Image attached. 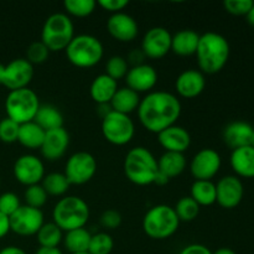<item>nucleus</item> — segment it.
Here are the masks:
<instances>
[{
    "instance_id": "49",
    "label": "nucleus",
    "mask_w": 254,
    "mask_h": 254,
    "mask_svg": "<svg viewBox=\"0 0 254 254\" xmlns=\"http://www.w3.org/2000/svg\"><path fill=\"white\" fill-rule=\"evenodd\" d=\"M35 254H64L59 248H45L40 247Z\"/></svg>"
},
{
    "instance_id": "48",
    "label": "nucleus",
    "mask_w": 254,
    "mask_h": 254,
    "mask_svg": "<svg viewBox=\"0 0 254 254\" xmlns=\"http://www.w3.org/2000/svg\"><path fill=\"white\" fill-rule=\"evenodd\" d=\"M0 254H27L22 248L16 246H7V247L0 250Z\"/></svg>"
},
{
    "instance_id": "34",
    "label": "nucleus",
    "mask_w": 254,
    "mask_h": 254,
    "mask_svg": "<svg viewBox=\"0 0 254 254\" xmlns=\"http://www.w3.org/2000/svg\"><path fill=\"white\" fill-rule=\"evenodd\" d=\"M174 210H175L176 216L179 217L180 222L181 221H184V222H191L200 213V206H198V203L192 197L185 196V197H181L176 202Z\"/></svg>"
},
{
    "instance_id": "23",
    "label": "nucleus",
    "mask_w": 254,
    "mask_h": 254,
    "mask_svg": "<svg viewBox=\"0 0 254 254\" xmlns=\"http://www.w3.org/2000/svg\"><path fill=\"white\" fill-rule=\"evenodd\" d=\"M233 171L241 178H254V148L251 145L232 150L230 158Z\"/></svg>"
},
{
    "instance_id": "14",
    "label": "nucleus",
    "mask_w": 254,
    "mask_h": 254,
    "mask_svg": "<svg viewBox=\"0 0 254 254\" xmlns=\"http://www.w3.org/2000/svg\"><path fill=\"white\" fill-rule=\"evenodd\" d=\"M221 156L215 149L205 148L193 155L190 163V171L196 180H211L221 169Z\"/></svg>"
},
{
    "instance_id": "22",
    "label": "nucleus",
    "mask_w": 254,
    "mask_h": 254,
    "mask_svg": "<svg viewBox=\"0 0 254 254\" xmlns=\"http://www.w3.org/2000/svg\"><path fill=\"white\" fill-rule=\"evenodd\" d=\"M253 130L254 128L247 122H232L223 129V140L233 150L242 148V146L251 145Z\"/></svg>"
},
{
    "instance_id": "44",
    "label": "nucleus",
    "mask_w": 254,
    "mask_h": 254,
    "mask_svg": "<svg viewBox=\"0 0 254 254\" xmlns=\"http://www.w3.org/2000/svg\"><path fill=\"white\" fill-rule=\"evenodd\" d=\"M97 5L103 7L107 11H111L112 14H116V12H121L124 7L128 6L129 1L128 0H99Z\"/></svg>"
},
{
    "instance_id": "28",
    "label": "nucleus",
    "mask_w": 254,
    "mask_h": 254,
    "mask_svg": "<svg viewBox=\"0 0 254 254\" xmlns=\"http://www.w3.org/2000/svg\"><path fill=\"white\" fill-rule=\"evenodd\" d=\"M34 122L45 131H49L64 127V116L57 107L52 104H41Z\"/></svg>"
},
{
    "instance_id": "1",
    "label": "nucleus",
    "mask_w": 254,
    "mask_h": 254,
    "mask_svg": "<svg viewBox=\"0 0 254 254\" xmlns=\"http://www.w3.org/2000/svg\"><path fill=\"white\" fill-rule=\"evenodd\" d=\"M136 111L141 126L151 133L159 134L178 122L181 103L170 92L154 91L140 99Z\"/></svg>"
},
{
    "instance_id": "47",
    "label": "nucleus",
    "mask_w": 254,
    "mask_h": 254,
    "mask_svg": "<svg viewBox=\"0 0 254 254\" xmlns=\"http://www.w3.org/2000/svg\"><path fill=\"white\" fill-rule=\"evenodd\" d=\"M10 231V220L9 216L0 212V238L5 237Z\"/></svg>"
},
{
    "instance_id": "42",
    "label": "nucleus",
    "mask_w": 254,
    "mask_h": 254,
    "mask_svg": "<svg viewBox=\"0 0 254 254\" xmlns=\"http://www.w3.org/2000/svg\"><path fill=\"white\" fill-rule=\"evenodd\" d=\"M20 200L16 193L4 192L0 195V212L6 216H11L20 207Z\"/></svg>"
},
{
    "instance_id": "17",
    "label": "nucleus",
    "mask_w": 254,
    "mask_h": 254,
    "mask_svg": "<svg viewBox=\"0 0 254 254\" xmlns=\"http://www.w3.org/2000/svg\"><path fill=\"white\" fill-rule=\"evenodd\" d=\"M107 30L113 39L121 42H130L138 36L139 26L131 15L121 11L112 14L107 20Z\"/></svg>"
},
{
    "instance_id": "56",
    "label": "nucleus",
    "mask_w": 254,
    "mask_h": 254,
    "mask_svg": "<svg viewBox=\"0 0 254 254\" xmlns=\"http://www.w3.org/2000/svg\"><path fill=\"white\" fill-rule=\"evenodd\" d=\"M0 185H1V180H0Z\"/></svg>"
},
{
    "instance_id": "4",
    "label": "nucleus",
    "mask_w": 254,
    "mask_h": 254,
    "mask_svg": "<svg viewBox=\"0 0 254 254\" xmlns=\"http://www.w3.org/2000/svg\"><path fill=\"white\" fill-rule=\"evenodd\" d=\"M52 220L64 232L83 228L89 220V207L78 196H64L55 205Z\"/></svg>"
},
{
    "instance_id": "2",
    "label": "nucleus",
    "mask_w": 254,
    "mask_h": 254,
    "mask_svg": "<svg viewBox=\"0 0 254 254\" xmlns=\"http://www.w3.org/2000/svg\"><path fill=\"white\" fill-rule=\"evenodd\" d=\"M230 44L223 35L208 31L200 35L196 57L203 74L218 73L230 59Z\"/></svg>"
},
{
    "instance_id": "38",
    "label": "nucleus",
    "mask_w": 254,
    "mask_h": 254,
    "mask_svg": "<svg viewBox=\"0 0 254 254\" xmlns=\"http://www.w3.org/2000/svg\"><path fill=\"white\" fill-rule=\"evenodd\" d=\"M47 196L49 195H47L46 191L44 190L41 184L27 186L24 193V198H25V202H26V206H30V207H34V208H39V210H41L42 206L46 203Z\"/></svg>"
},
{
    "instance_id": "25",
    "label": "nucleus",
    "mask_w": 254,
    "mask_h": 254,
    "mask_svg": "<svg viewBox=\"0 0 254 254\" xmlns=\"http://www.w3.org/2000/svg\"><path fill=\"white\" fill-rule=\"evenodd\" d=\"M200 35L191 29L178 31L171 37V51L179 56H191L196 54Z\"/></svg>"
},
{
    "instance_id": "5",
    "label": "nucleus",
    "mask_w": 254,
    "mask_h": 254,
    "mask_svg": "<svg viewBox=\"0 0 254 254\" xmlns=\"http://www.w3.org/2000/svg\"><path fill=\"white\" fill-rule=\"evenodd\" d=\"M67 60L79 68H89L99 64L104 55L103 44L89 34L77 35L66 47Z\"/></svg>"
},
{
    "instance_id": "45",
    "label": "nucleus",
    "mask_w": 254,
    "mask_h": 254,
    "mask_svg": "<svg viewBox=\"0 0 254 254\" xmlns=\"http://www.w3.org/2000/svg\"><path fill=\"white\" fill-rule=\"evenodd\" d=\"M179 254H212V252L206 246L193 243V245H189L184 247Z\"/></svg>"
},
{
    "instance_id": "52",
    "label": "nucleus",
    "mask_w": 254,
    "mask_h": 254,
    "mask_svg": "<svg viewBox=\"0 0 254 254\" xmlns=\"http://www.w3.org/2000/svg\"><path fill=\"white\" fill-rule=\"evenodd\" d=\"M212 254H236V252L233 250H231V248L223 247V248H220V250H217Z\"/></svg>"
},
{
    "instance_id": "41",
    "label": "nucleus",
    "mask_w": 254,
    "mask_h": 254,
    "mask_svg": "<svg viewBox=\"0 0 254 254\" xmlns=\"http://www.w3.org/2000/svg\"><path fill=\"white\" fill-rule=\"evenodd\" d=\"M253 4L254 1L252 0H226V1H223L226 11L236 15V16H242V15L246 16L251 7L253 6Z\"/></svg>"
},
{
    "instance_id": "53",
    "label": "nucleus",
    "mask_w": 254,
    "mask_h": 254,
    "mask_svg": "<svg viewBox=\"0 0 254 254\" xmlns=\"http://www.w3.org/2000/svg\"><path fill=\"white\" fill-rule=\"evenodd\" d=\"M4 67L5 64H0V84L2 83V77H4Z\"/></svg>"
},
{
    "instance_id": "27",
    "label": "nucleus",
    "mask_w": 254,
    "mask_h": 254,
    "mask_svg": "<svg viewBox=\"0 0 254 254\" xmlns=\"http://www.w3.org/2000/svg\"><path fill=\"white\" fill-rule=\"evenodd\" d=\"M159 173L170 179L176 178L184 173L186 169V158L181 153H173V151H165L160 158L158 159Z\"/></svg>"
},
{
    "instance_id": "29",
    "label": "nucleus",
    "mask_w": 254,
    "mask_h": 254,
    "mask_svg": "<svg viewBox=\"0 0 254 254\" xmlns=\"http://www.w3.org/2000/svg\"><path fill=\"white\" fill-rule=\"evenodd\" d=\"M46 131L37 126L34 121L21 124L19 128L17 141L27 149H40L44 141Z\"/></svg>"
},
{
    "instance_id": "12",
    "label": "nucleus",
    "mask_w": 254,
    "mask_h": 254,
    "mask_svg": "<svg viewBox=\"0 0 254 254\" xmlns=\"http://www.w3.org/2000/svg\"><path fill=\"white\" fill-rule=\"evenodd\" d=\"M12 173L15 179L27 188L41 183L45 178V165L39 156L24 154L15 160Z\"/></svg>"
},
{
    "instance_id": "54",
    "label": "nucleus",
    "mask_w": 254,
    "mask_h": 254,
    "mask_svg": "<svg viewBox=\"0 0 254 254\" xmlns=\"http://www.w3.org/2000/svg\"><path fill=\"white\" fill-rule=\"evenodd\" d=\"M251 146H253V148H254V130H253V134H252V139H251Z\"/></svg>"
},
{
    "instance_id": "7",
    "label": "nucleus",
    "mask_w": 254,
    "mask_h": 254,
    "mask_svg": "<svg viewBox=\"0 0 254 254\" xmlns=\"http://www.w3.org/2000/svg\"><path fill=\"white\" fill-rule=\"evenodd\" d=\"M180 220L174 207L156 205L149 208L143 218V230L153 240H166L178 231Z\"/></svg>"
},
{
    "instance_id": "26",
    "label": "nucleus",
    "mask_w": 254,
    "mask_h": 254,
    "mask_svg": "<svg viewBox=\"0 0 254 254\" xmlns=\"http://www.w3.org/2000/svg\"><path fill=\"white\" fill-rule=\"evenodd\" d=\"M139 103H140L139 93L134 92L133 89L128 88V87H122V88L117 89L116 94L112 98L109 106H111L112 111L128 114L129 116L131 112L138 109Z\"/></svg>"
},
{
    "instance_id": "3",
    "label": "nucleus",
    "mask_w": 254,
    "mask_h": 254,
    "mask_svg": "<svg viewBox=\"0 0 254 254\" xmlns=\"http://www.w3.org/2000/svg\"><path fill=\"white\" fill-rule=\"evenodd\" d=\"M123 168L127 179L139 186L154 184L159 173L158 159L144 146H135L127 153Z\"/></svg>"
},
{
    "instance_id": "32",
    "label": "nucleus",
    "mask_w": 254,
    "mask_h": 254,
    "mask_svg": "<svg viewBox=\"0 0 254 254\" xmlns=\"http://www.w3.org/2000/svg\"><path fill=\"white\" fill-rule=\"evenodd\" d=\"M36 237L40 247L59 248V245L64 240V231L54 222H47L42 225Z\"/></svg>"
},
{
    "instance_id": "33",
    "label": "nucleus",
    "mask_w": 254,
    "mask_h": 254,
    "mask_svg": "<svg viewBox=\"0 0 254 254\" xmlns=\"http://www.w3.org/2000/svg\"><path fill=\"white\" fill-rule=\"evenodd\" d=\"M69 185L64 173H50L42 179L41 186L46 191L47 195L62 196L68 191Z\"/></svg>"
},
{
    "instance_id": "18",
    "label": "nucleus",
    "mask_w": 254,
    "mask_h": 254,
    "mask_svg": "<svg viewBox=\"0 0 254 254\" xmlns=\"http://www.w3.org/2000/svg\"><path fill=\"white\" fill-rule=\"evenodd\" d=\"M69 145V134L66 129H52L45 133L44 141L40 148L42 156L49 161H56L61 159Z\"/></svg>"
},
{
    "instance_id": "10",
    "label": "nucleus",
    "mask_w": 254,
    "mask_h": 254,
    "mask_svg": "<svg viewBox=\"0 0 254 254\" xmlns=\"http://www.w3.org/2000/svg\"><path fill=\"white\" fill-rule=\"evenodd\" d=\"M97 173V160L91 153L77 151L72 154L64 165V176L71 185H84Z\"/></svg>"
},
{
    "instance_id": "46",
    "label": "nucleus",
    "mask_w": 254,
    "mask_h": 254,
    "mask_svg": "<svg viewBox=\"0 0 254 254\" xmlns=\"http://www.w3.org/2000/svg\"><path fill=\"white\" fill-rule=\"evenodd\" d=\"M144 57L145 56H144V54L141 50H133V51L128 55V64L130 62L133 66H139V64H143Z\"/></svg>"
},
{
    "instance_id": "50",
    "label": "nucleus",
    "mask_w": 254,
    "mask_h": 254,
    "mask_svg": "<svg viewBox=\"0 0 254 254\" xmlns=\"http://www.w3.org/2000/svg\"><path fill=\"white\" fill-rule=\"evenodd\" d=\"M169 183V179L166 178L165 175H163L161 173H158V175H156L155 180H154V184H156V185L159 186H163V185H166V184Z\"/></svg>"
},
{
    "instance_id": "8",
    "label": "nucleus",
    "mask_w": 254,
    "mask_h": 254,
    "mask_svg": "<svg viewBox=\"0 0 254 254\" xmlns=\"http://www.w3.org/2000/svg\"><path fill=\"white\" fill-rule=\"evenodd\" d=\"M40 106L41 104L39 96L29 87L10 91L5 99V111L7 118L12 119L20 126L34 121Z\"/></svg>"
},
{
    "instance_id": "16",
    "label": "nucleus",
    "mask_w": 254,
    "mask_h": 254,
    "mask_svg": "<svg viewBox=\"0 0 254 254\" xmlns=\"http://www.w3.org/2000/svg\"><path fill=\"white\" fill-rule=\"evenodd\" d=\"M34 77V66L26 59H15L5 64L2 86L10 91L25 88Z\"/></svg>"
},
{
    "instance_id": "39",
    "label": "nucleus",
    "mask_w": 254,
    "mask_h": 254,
    "mask_svg": "<svg viewBox=\"0 0 254 254\" xmlns=\"http://www.w3.org/2000/svg\"><path fill=\"white\" fill-rule=\"evenodd\" d=\"M50 56V50L45 46L44 44L40 41H35L29 45L26 50V60L30 64H41L47 61Z\"/></svg>"
},
{
    "instance_id": "36",
    "label": "nucleus",
    "mask_w": 254,
    "mask_h": 254,
    "mask_svg": "<svg viewBox=\"0 0 254 254\" xmlns=\"http://www.w3.org/2000/svg\"><path fill=\"white\" fill-rule=\"evenodd\" d=\"M94 0H64V7L68 14L77 17L89 16L96 10Z\"/></svg>"
},
{
    "instance_id": "21",
    "label": "nucleus",
    "mask_w": 254,
    "mask_h": 254,
    "mask_svg": "<svg viewBox=\"0 0 254 254\" xmlns=\"http://www.w3.org/2000/svg\"><path fill=\"white\" fill-rule=\"evenodd\" d=\"M158 140L165 151L184 154L190 146L191 135L184 127L174 124L158 134Z\"/></svg>"
},
{
    "instance_id": "19",
    "label": "nucleus",
    "mask_w": 254,
    "mask_h": 254,
    "mask_svg": "<svg viewBox=\"0 0 254 254\" xmlns=\"http://www.w3.org/2000/svg\"><path fill=\"white\" fill-rule=\"evenodd\" d=\"M124 78L128 88L133 89L136 93H141L151 91L155 87L158 82V72L151 64H143L129 68Z\"/></svg>"
},
{
    "instance_id": "37",
    "label": "nucleus",
    "mask_w": 254,
    "mask_h": 254,
    "mask_svg": "<svg viewBox=\"0 0 254 254\" xmlns=\"http://www.w3.org/2000/svg\"><path fill=\"white\" fill-rule=\"evenodd\" d=\"M129 71V64L127 59L123 56H112L109 57L106 64V74L113 78L114 81L124 78Z\"/></svg>"
},
{
    "instance_id": "51",
    "label": "nucleus",
    "mask_w": 254,
    "mask_h": 254,
    "mask_svg": "<svg viewBox=\"0 0 254 254\" xmlns=\"http://www.w3.org/2000/svg\"><path fill=\"white\" fill-rule=\"evenodd\" d=\"M246 17H247L248 24L252 25V26H254V4H253V6L251 7L250 11H248V14L246 15Z\"/></svg>"
},
{
    "instance_id": "55",
    "label": "nucleus",
    "mask_w": 254,
    "mask_h": 254,
    "mask_svg": "<svg viewBox=\"0 0 254 254\" xmlns=\"http://www.w3.org/2000/svg\"><path fill=\"white\" fill-rule=\"evenodd\" d=\"M76 254H89V253L86 252V253H76Z\"/></svg>"
},
{
    "instance_id": "40",
    "label": "nucleus",
    "mask_w": 254,
    "mask_h": 254,
    "mask_svg": "<svg viewBox=\"0 0 254 254\" xmlns=\"http://www.w3.org/2000/svg\"><path fill=\"white\" fill-rule=\"evenodd\" d=\"M20 124L14 122L10 118H4L0 121V140L4 143L11 144L17 141V135H19Z\"/></svg>"
},
{
    "instance_id": "9",
    "label": "nucleus",
    "mask_w": 254,
    "mask_h": 254,
    "mask_svg": "<svg viewBox=\"0 0 254 254\" xmlns=\"http://www.w3.org/2000/svg\"><path fill=\"white\" fill-rule=\"evenodd\" d=\"M102 134L113 145L130 143L135 134V126L128 114L111 111L102 118Z\"/></svg>"
},
{
    "instance_id": "30",
    "label": "nucleus",
    "mask_w": 254,
    "mask_h": 254,
    "mask_svg": "<svg viewBox=\"0 0 254 254\" xmlns=\"http://www.w3.org/2000/svg\"><path fill=\"white\" fill-rule=\"evenodd\" d=\"M92 235L86 228H77V230L68 231L64 235V248L71 254L86 253L88 252L89 242H91Z\"/></svg>"
},
{
    "instance_id": "31",
    "label": "nucleus",
    "mask_w": 254,
    "mask_h": 254,
    "mask_svg": "<svg viewBox=\"0 0 254 254\" xmlns=\"http://www.w3.org/2000/svg\"><path fill=\"white\" fill-rule=\"evenodd\" d=\"M198 206H211L216 202V185L211 180H195L191 185V195Z\"/></svg>"
},
{
    "instance_id": "13",
    "label": "nucleus",
    "mask_w": 254,
    "mask_h": 254,
    "mask_svg": "<svg viewBox=\"0 0 254 254\" xmlns=\"http://www.w3.org/2000/svg\"><path fill=\"white\" fill-rule=\"evenodd\" d=\"M171 37L168 29L155 26L149 29L141 40V51L144 56L153 60L163 59L171 51Z\"/></svg>"
},
{
    "instance_id": "43",
    "label": "nucleus",
    "mask_w": 254,
    "mask_h": 254,
    "mask_svg": "<svg viewBox=\"0 0 254 254\" xmlns=\"http://www.w3.org/2000/svg\"><path fill=\"white\" fill-rule=\"evenodd\" d=\"M99 221L106 230H116L122 225V215L116 210H107L102 213Z\"/></svg>"
},
{
    "instance_id": "6",
    "label": "nucleus",
    "mask_w": 254,
    "mask_h": 254,
    "mask_svg": "<svg viewBox=\"0 0 254 254\" xmlns=\"http://www.w3.org/2000/svg\"><path fill=\"white\" fill-rule=\"evenodd\" d=\"M73 37V22L67 14L55 12L45 20L41 31V42L50 50V52L66 50Z\"/></svg>"
},
{
    "instance_id": "20",
    "label": "nucleus",
    "mask_w": 254,
    "mask_h": 254,
    "mask_svg": "<svg viewBox=\"0 0 254 254\" xmlns=\"http://www.w3.org/2000/svg\"><path fill=\"white\" fill-rule=\"evenodd\" d=\"M206 87L205 74L200 69H186L181 72L175 81L176 92L184 98H195L200 96Z\"/></svg>"
},
{
    "instance_id": "35",
    "label": "nucleus",
    "mask_w": 254,
    "mask_h": 254,
    "mask_svg": "<svg viewBox=\"0 0 254 254\" xmlns=\"http://www.w3.org/2000/svg\"><path fill=\"white\" fill-rule=\"evenodd\" d=\"M114 248V241L111 235L106 232H99L92 235L89 242V254H111Z\"/></svg>"
},
{
    "instance_id": "15",
    "label": "nucleus",
    "mask_w": 254,
    "mask_h": 254,
    "mask_svg": "<svg viewBox=\"0 0 254 254\" xmlns=\"http://www.w3.org/2000/svg\"><path fill=\"white\" fill-rule=\"evenodd\" d=\"M245 195V188L238 176H223L216 184V202L226 210L237 207Z\"/></svg>"
},
{
    "instance_id": "24",
    "label": "nucleus",
    "mask_w": 254,
    "mask_h": 254,
    "mask_svg": "<svg viewBox=\"0 0 254 254\" xmlns=\"http://www.w3.org/2000/svg\"><path fill=\"white\" fill-rule=\"evenodd\" d=\"M117 89H118L117 81L107 76L106 73H102L92 81L89 94H91V98L98 106H101V104H109L113 96L116 94Z\"/></svg>"
},
{
    "instance_id": "11",
    "label": "nucleus",
    "mask_w": 254,
    "mask_h": 254,
    "mask_svg": "<svg viewBox=\"0 0 254 254\" xmlns=\"http://www.w3.org/2000/svg\"><path fill=\"white\" fill-rule=\"evenodd\" d=\"M10 231L19 236H34L44 225V213L39 208L20 206L9 217Z\"/></svg>"
}]
</instances>
